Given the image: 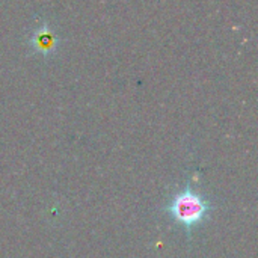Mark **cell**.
I'll use <instances>...</instances> for the list:
<instances>
[{"label":"cell","mask_w":258,"mask_h":258,"mask_svg":"<svg viewBox=\"0 0 258 258\" xmlns=\"http://www.w3.org/2000/svg\"><path fill=\"white\" fill-rule=\"evenodd\" d=\"M213 210L212 201L192 186H186L175 192L165 206L168 218L178 225L186 234L204 225Z\"/></svg>","instance_id":"cell-1"},{"label":"cell","mask_w":258,"mask_h":258,"mask_svg":"<svg viewBox=\"0 0 258 258\" xmlns=\"http://www.w3.org/2000/svg\"><path fill=\"white\" fill-rule=\"evenodd\" d=\"M30 44L32 47L42 53V54H48L51 51H54L56 48V36L50 32V29L47 26L39 27L30 38Z\"/></svg>","instance_id":"cell-2"}]
</instances>
